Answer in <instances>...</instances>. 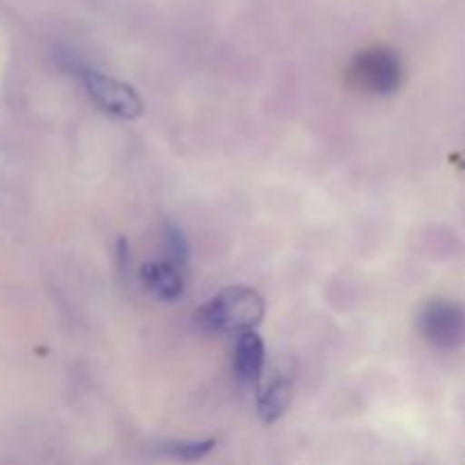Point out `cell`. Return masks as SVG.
<instances>
[{
	"label": "cell",
	"mask_w": 465,
	"mask_h": 465,
	"mask_svg": "<svg viewBox=\"0 0 465 465\" xmlns=\"http://www.w3.org/2000/svg\"><path fill=\"white\" fill-rule=\"evenodd\" d=\"M266 316V302L250 286H230L193 312L195 327L207 334H241L257 330Z\"/></svg>",
	"instance_id": "obj_1"
},
{
	"label": "cell",
	"mask_w": 465,
	"mask_h": 465,
	"mask_svg": "<svg viewBox=\"0 0 465 465\" xmlns=\"http://www.w3.org/2000/svg\"><path fill=\"white\" fill-rule=\"evenodd\" d=\"M348 82L371 95H391L402 84V62L391 48H368L352 59Z\"/></svg>",
	"instance_id": "obj_2"
},
{
	"label": "cell",
	"mask_w": 465,
	"mask_h": 465,
	"mask_svg": "<svg viewBox=\"0 0 465 465\" xmlns=\"http://www.w3.org/2000/svg\"><path fill=\"white\" fill-rule=\"evenodd\" d=\"M77 77H80L82 86L91 95V100L112 116L123 118V121H134L143 114V100L127 82L104 75L91 66L77 68Z\"/></svg>",
	"instance_id": "obj_3"
},
{
	"label": "cell",
	"mask_w": 465,
	"mask_h": 465,
	"mask_svg": "<svg viewBox=\"0 0 465 465\" xmlns=\"http://www.w3.org/2000/svg\"><path fill=\"white\" fill-rule=\"evenodd\" d=\"M418 330L434 348H461L465 343V309L452 300H431L418 313Z\"/></svg>",
	"instance_id": "obj_4"
},
{
	"label": "cell",
	"mask_w": 465,
	"mask_h": 465,
	"mask_svg": "<svg viewBox=\"0 0 465 465\" xmlns=\"http://www.w3.org/2000/svg\"><path fill=\"white\" fill-rule=\"evenodd\" d=\"M263 363H266V345L257 334V330H248L236 334L234 345V377L243 386L262 384Z\"/></svg>",
	"instance_id": "obj_5"
},
{
	"label": "cell",
	"mask_w": 465,
	"mask_h": 465,
	"mask_svg": "<svg viewBox=\"0 0 465 465\" xmlns=\"http://www.w3.org/2000/svg\"><path fill=\"white\" fill-rule=\"evenodd\" d=\"M182 268L171 263L168 259H154V262H145L141 266L139 275L150 295L162 302H175L184 295V277H182Z\"/></svg>",
	"instance_id": "obj_6"
},
{
	"label": "cell",
	"mask_w": 465,
	"mask_h": 465,
	"mask_svg": "<svg viewBox=\"0 0 465 465\" xmlns=\"http://www.w3.org/2000/svg\"><path fill=\"white\" fill-rule=\"evenodd\" d=\"M291 398H293V389L291 381L284 377H275L268 384L257 386V413L266 425L280 420L291 407Z\"/></svg>",
	"instance_id": "obj_7"
},
{
	"label": "cell",
	"mask_w": 465,
	"mask_h": 465,
	"mask_svg": "<svg viewBox=\"0 0 465 465\" xmlns=\"http://www.w3.org/2000/svg\"><path fill=\"white\" fill-rule=\"evenodd\" d=\"M216 448V440L204 439V440H163L157 445V454L162 457L173 459V461H184V463H195L203 461L212 450Z\"/></svg>",
	"instance_id": "obj_8"
},
{
	"label": "cell",
	"mask_w": 465,
	"mask_h": 465,
	"mask_svg": "<svg viewBox=\"0 0 465 465\" xmlns=\"http://www.w3.org/2000/svg\"><path fill=\"white\" fill-rule=\"evenodd\" d=\"M162 241H163V252L171 263H175L177 268H186L191 259V248L189 241H186L182 227H177L175 223L166 221L162 227Z\"/></svg>",
	"instance_id": "obj_9"
}]
</instances>
